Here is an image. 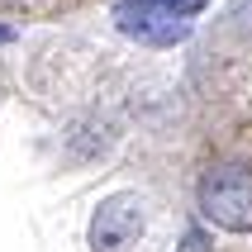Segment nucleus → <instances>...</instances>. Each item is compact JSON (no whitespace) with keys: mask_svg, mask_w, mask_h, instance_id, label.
I'll return each instance as SVG.
<instances>
[{"mask_svg":"<svg viewBox=\"0 0 252 252\" xmlns=\"http://www.w3.org/2000/svg\"><path fill=\"white\" fill-rule=\"evenodd\" d=\"M205 5L210 0H124L114 19L138 43H181L190 33V14Z\"/></svg>","mask_w":252,"mask_h":252,"instance_id":"f257e3e1","label":"nucleus"},{"mask_svg":"<svg viewBox=\"0 0 252 252\" xmlns=\"http://www.w3.org/2000/svg\"><path fill=\"white\" fill-rule=\"evenodd\" d=\"M0 43H14V29L10 24H0Z\"/></svg>","mask_w":252,"mask_h":252,"instance_id":"39448f33","label":"nucleus"},{"mask_svg":"<svg viewBox=\"0 0 252 252\" xmlns=\"http://www.w3.org/2000/svg\"><path fill=\"white\" fill-rule=\"evenodd\" d=\"M200 214L228 233L252 228V171H238V167L210 171L200 181Z\"/></svg>","mask_w":252,"mask_h":252,"instance_id":"f03ea898","label":"nucleus"},{"mask_svg":"<svg viewBox=\"0 0 252 252\" xmlns=\"http://www.w3.org/2000/svg\"><path fill=\"white\" fill-rule=\"evenodd\" d=\"M95 0H0V14H24V19H57V14H76Z\"/></svg>","mask_w":252,"mask_h":252,"instance_id":"20e7f679","label":"nucleus"},{"mask_svg":"<svg viewBox=\"0 0 252 252\" xmlns=\"http://www.w3.org/2000/svg\"><path fill=\"white\" fill-rule=\"evenodd\" d=\"M143 233V200L138 195H110L91 219V248L95 252H119Z\"/></svg>","mask_w":252,"mask_h":252,"instance_id":"7ed1b4c3","label":"nucleus"}]
</instances>
